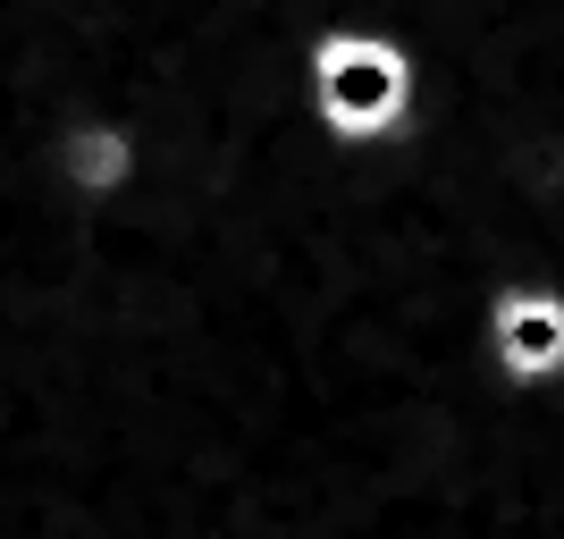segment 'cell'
Masks as SVG:
<instances>
[{"instance_id":"obj_1","label":"cell","mask_w":564,"mask_h":539,"mask_svg":"<svg viewBox=\"0 0 564 539\" xmlns=\"http://www.w3.org/2000/svg\"><path fill=\"white\" fill-rule=\"evenodd\" d=\"M413 51L379 25H321L304 51V94H312V118L337 152H371V143L404 136L413 118Z\"/></svg>"},{"instance_id":"obj_2","label":"cell","mask_w":564,"mask_h":539,"mask_svg":"<svg viewBox=\"0 0 564 539\" xmlns=\"http://www.w3.org/2000/svg\"><path fill=\"white\" fill-rule=\"evenodd\" d=\"M51 161V194L76 203V212H110L127 203V186L143 177V127L118 110H68L43 143Z\"/></svg>"},{"instance_id":"obj_3","label":"cell","mask_w":564,"mask_h":539,"mask_svg":"<svg viewBox=\"0 0 564 539\" xmlns=\"http://www.w3.org/2000/svg\"><path fill=\"white\" fill-rule=\"evenodd\" d=\"M480 337H489V363L506 388H556L564 379V287L547 279H506L480 312Z\"/></svg>"}]
</instances>
